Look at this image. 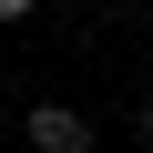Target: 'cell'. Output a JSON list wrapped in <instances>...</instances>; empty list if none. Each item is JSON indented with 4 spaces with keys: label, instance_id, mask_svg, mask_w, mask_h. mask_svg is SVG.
Wrapping results in <instances>:
<instances>
[{
    "label": "cell",
    "instance_id": "cell-1",
    "mask_svg": "<svg viewBox=\"0 0 153 153\" xmlns=\"http://www.w3.org/2000/svg\"><path fill=\"white\" fill-rule=\"evenodd\" d=\"M21 133H31V153H92V112L82 102H31Z\"/></svg>",
    "mask_w": 153,
    "mask_h": 153
},
{
    "label": "cell",
    "instance_id": "cell-2",
    "mask_svg": "<svg viewBox=\"0 0 153 153\" xmlns=\"http://www.w3.org/2000/svg\"><path fill=\"white\" fill-rule=\"evenodd\" d=\"M0 21H41V0H0Z\"/></svg>",
    "mask_w": 153,
    "mask_h": 153
},
{
    "label": "cell",
    "instance_id": "cell-3",
    "mask_svg": "<svg viewBox=\"0 0 153 153\" xmlns=\"http://www.w3.org/2000/svg\"><path fill=\"white\" fill-rule=\"evenodd\" d=\"M133 123H143V153H153V92H143V102H133Z\"/></svg>",
    "mask_w": 153,
    "mask_h": 153
}]
</instances>
